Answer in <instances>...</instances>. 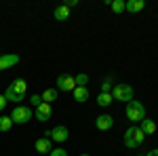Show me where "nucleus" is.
I'll list each match as a JSON object with an SVG mask.
<instances>
[{
	"mask_svg": "<svg viewBox=\"0 0 158 156\" xmlns=\"http://www.w3.org/2000/svg\"><path fill=\"white\" fill-rule=\"evenodd\" d=\"M25 89H27V82H25L23 78H17V80H13L9 86H6V91H4V97H6V101H23L25 97Z\"/></svg>",
	"mask_w": 158,
	"mask_h": 156,
	"instance_id": "1",
	"label": "nucleus"
},
{
	"mask_svg": "<svg viewBox=\"0 0 158 156\" xmlns=\"http://www.w3.org/2000/svg\"><path fill=\"white\" fill-rule=\"evenodd\" d=\"M146 141V135H143V131L139 129V127H131V129H127L124 131V145L127 148H137V145H141Z\"/></svg>",
	"mask_w": 158,
	"mask_h": 156,
	"instance_id": "2",
	"label": "nucleus"
},
{
	"mask_svg": "<svg viewBox=\"0 0 158 156\" xmlns=\"http://www.w3.org/2000/svg\"><path fill=\"white\" fill-rule=\"evenodd\" d=\"M124 114H127V118L133 120V122H141V120L146 118V106L141 101H129Z\"/></svg>",
	"mask_w": 158,
	"mask_h": 156,
	"instance_id": "3",
	"label": "nucleus"
},
{
	"mask_svg": "<svg viewBox=\"0 0 158 156\" xmlns=\"http://www.w3.org/2000/svg\"><path fill=\"white\" fill-rule=\"evenodd\" d=\"M133 89H131V84H124V82H118L114 84V89H112V97L114 99H118V101H133Z\"/></svg>",
	"mask_w": 158,
	"mask_h": 156,
	"instance_id": "4",
	"label": "nucleus"
},
{
	"mask_svg": "<svg viewBox=\"0 0 158 156\" xmlns=\"http://www.w3.org/2000/svg\"><path fill=\"white\" fill-rule=\"evenodd\" d=\"M32 118V108H27V106H15L11 114V120L13 122H17V124H25V122H30Z\"/></svg>",
	"mask_w": 158,
	"mask_h": 156,
	"instance_id": "5",
	"label": "nucleus"
},
{
	"mask_svg": "<svg viewBox=\"0 0 158 156\" xmlns=\"http://www.w3.org/2000/svg\"><path fill=\"white\" fill-rule=\"evenodd\" d=\"M44 135L49 137L51 141H57V144H63V141L68 139V135H70V131H68V127H63V124H59V127H55V129H51V131H47Z\"/></svg>",
	"mask_w": 158,
	"mask_h": 156,
	"instance_id": "6",
	"label": "nucleus"
},
{
	"mask_svg": "<svg viewBox=\"0 0 158 156\" xmlns=\"http://www.w3.org/2000/svg\"><path fill=\"white\" fill-rule=\"evenodd\" d=\"M57 89L59 91H74L76 89V80H74V76H70V74H61V76H57Z\"/></svg>",
	"mask_w": 158,
	"mask_h": 156,
	"instance_id": "7",
	"label": "nucleus"
},
{
	"mask_svg": "<svg viewBox=\"0 0 158 156\" xmlns=\"http://www.w3.org/2000/svg\"><path fill=\"white\" fill-rule=\"evenodd\" d=\"M17 63H19V55H15V53L2 55V57H0V72H2V70H9L13 65H17Z\"/></svg>",
	"mask_w": 158,
	"mask_h": 156,
	"instance_id": "8",
	"label": "nucleus"
},
{
	"mask_svg": "<svg viewBox=\"0 0 158 156\" xmlns=\"http://www.w3.org/2000/svg\"><path fill=\"white\" fill-rule=\"evenodd\" d=\"M95 127H97L99 131H110V129L114 127V118H112L110 114H101V116H97V120H95Z\"/></svg>",
	"mask_w": 158,
	"mask_h": 156,
	"instance_id": "9",
	"label": "nucleus"
},
{
	"mask_svg": "<svg viewBox=\"0 0 158 156\" xmlns=\"http://www.w3.org/2000/svg\"><path fill=\"white\" fill-rule=\"evenodd\" d=\"M51 114H53V108H51V103H40L36 108V118L40 120V122H44V120H49L51 118Z\"/></svg>",
	"mask_w": 158,
	"mask_h": 156,
	"instance_id": "10",
	"label": "nucleus"
},
{
	"mask_svg": "<svg viewBox=\"0 0 158 156\" xmlns=\"http://www.w3.org/2000/svg\"><path fill=\"white\" fill-rule=\"evenodd\" d=\"M143 9H146L143 0H129V2H124V11H129V13H139Z\"/></svg>",
	"mask_w": 158,
	"mask_h": 156,
	"instance_id": "11",
	"label": "nucleus"
},
{
	"mask_svg": "<svg viewBox=\"0 0 158 156\" xmlns=\"http://www.w3.org/2000/svg\"><path fill=\"white\" fill-rule=\"evenodd\" d=\"M51 139L49 137H40V139H36V152H40V154H51Z\"/></svg>",
	"mask_w": 158,
	"mask_h": 156,
	"instance_id": "12",
	"label": "nucleus"
},
{
	"mask_svg": "<svg viewBox=\"0 0 158 156\" xmlns=\"http://www.w3.org/2000/svg\"><path fill=\"white\" fill-rule=\"evenodd\" d=\"M72 93H74V101H78V103H85L86 99H89V91H86V86H76Z\"/></svg>",
	"mask_w": 158,
	"mask_h": 156,
	"instance_id": "13",
	"label": "nucleus"
},
{
	"mask_svg": "<svg viewBox=\"0 0 158 156\" xmlns=\"http://www.w3.org/2000/svg\"><path fill=\"white\" fill-rule=\"evenodd\" d=\"M53 17H55L57 21H65V19L70 17V9H68L65 4H61V6H57V9L53 11Z\"/></svg>",
	"mask_w": 158,
	"mask_h": 156,
	"instance_id": "14",
	"label": "nucleus"
},
{
	"mask_svg": "<svg viewBox=\"0 0 158 156\" xmlns=\"http://www.w3.org/2000/svg\"><path fill=\"white\" fill-rule=\"evenodd\" d=\"M141 131H143V135H152V133L156 131V122L152 118H143L141 120V127H139Z\"/></svg>",
	"mask_w": 158,
	"mask_h": 156,
	"instance_id": "15",
	"label": "nucleus"
},
{
	"mask_svg": "<svg viewBox=\"0 0 158 156\" xmlns=\"http://www.w3.org/2000/svg\"><path fill=\"white\" fill-rule=\"evenodd\" d=\"M112 101H114L112 93H99V95H97V103L101 106V108H108Z\"/></svg>",
	"mask_w": 158,
	"mask_h": 156,
	"instance_id": "16",
	"label": "nucleus"
},
{
	"mask_svg": "<svg viewBox=\"0 0 158 156\" xmlns=\"http://www.w3.org/2000/svg\"><path fill=\"white\" fill-rule=\"evenodd\" d=\"M40 97H42V101H44V103H51V101H55V99H57V91H55V89H47Z\"/></svg>",
	"mask_w": 158,
	"mask_h": 156,
	"instance_id": "17",
	"label": "nucleus"
},
{
	"mask_svg": "<svg viewBox=\"0 0 158 156\" xmlns=\"http://www.w3.org/2000/svg\"><path fill=\"white\" fill-rule=\"evenodd\" d=\"M11 127H13L11 116H0V131L6 133V131H11Z\"/></svg>",
	"mask_w": 158,
	"mask_h": 156,
	"instance_id": "18",
	"label": "nucleus"
},
{
	"mask_svg": "<svg viewBox=\"0 0 158 156\" xmlns=\"http://www.w3.org/2000/svg\"><path fill=\"white\" fill-rule=\"evenodd\" d=\"M110 6H112V11H114V13H118V15H120V13L124 11V0H112V4H110Z\"/></svg>",
	"mask_w": 158,
	"mask_h": 156,
	"instance_id": "19",
	"label": "nucleus"
},
{
	"mask_svg": "<svg viewBox=\"0 0 158 156\" xmlns=\"http://www.w3.org/2000/svg\"><path fill=\"white\" fill-rule=\"evenodd\" d=\"M74 80H76V86H85L89 82V76L86 74H78V76H74Z\"/></svg>",
	"mask_w": 158,
	"mask_h": 156,
	"instance_id": "20",
	"label": "nucleus"
},
{
	"mask_svg": "<svg viewBox=\"0 0 158 156\" xmlns=\"http://www.w3.org/2000/svg\"><path fill=\"white\" fill-rule=\"evenodd\" d=\"M30 103H32L34 108H38V106L42 103V97H40V95H32V97H30Z\"/></svg>",
	"mask_w": 158,
	"mask_h": 156,
	"instance_id": "21",
	"label": "nucleus"
},
{
	"mask_svg": "<svg viewBox=\"0 0 158 156\" xmlns=\"http://www.w3.org/2000/svg\"><path fill=\"white\" fill-rule=\"evenodd\" d=\"M49 156H68V152H65L63 148H55V150H51Z\"/></svg>",
	"mask_w": 158,
	"mask_h": 156,
	"instance_id": "22",
	"label": "nucleus"
},
{
	"mask_svg": "<svg viewBox=\"0 0 158 156\" xmlns=\"http://www.w3.org/2000/svg\"><path fill=\"white\" fill-rule=\"evenodd\" d=\"M110 89H112V80H110V78H108V80H106V82L101 84V93H112V91H110Z\"/></svg>",
	"mask_w": 158,
	"mask_h": 156,
	"instance_id": "23",
	"label": "nucleus"
},
{
	"mask_svg": "<svg viewBox=\"0 0 158 156\" xmlns=\"http://www.w3.org/2000/svg\"><path fill=\"white\" fill-rule=\"evenodd\" d=\"M4 108H6V97H4V95H0V112H2Z\"/></svg>",
	"mask_w": 158,
	"mask_h": 156,
	"instance_id": "24",
	"label": "nucleus"
},
{
	"mask_svg": "<svg viewBox=\"0 0 158 156\" xmlns=\"http://www.w3.org/2000/svg\"><path fill=\"white\" fill-rule=\"evenodd\" d=\"M76 4H78V0H68V2H65L68 9H72V6H76Z\"/></svg>",
	"mask_w": 158,
	"mask_h": 156,
	"instance_id": "25",
	"label": "nucleus"
},
{
	"mask_svg": "<svg viewBox=\"0 0 158 156\" xmlns=\"http://www.w3.org/2000/svg\"><path fill=\"white\" fill-rule=\"evenodd\" d=\"M146 156H158V148H156V150H152V152H148Z\"/></svg>",
	"mask_w": 158,
	"mask_h": 156,
	"instance_id": "26",
	"label": "nucleus"
},
{
	"mask_svg": "<svg viewBox=\"0 0 158 156\" xmlns=\"http://www.w3.org/2000/svg\"><path fill=\"white\" fill-rule=\"evenodd\" d=\"M80 156H89V154H80Z\"/></svg>",
	"mask_w": 158,
	"mask_h": 156,
	"instance_id": "27",
	"label": "nucleus"
},
{
	"mask_svg": "<svg viewBox=\"0 0 158 156\" xmlns=\"http://www.w3.org/2000/svg\"><path fill=\"white\" fill-rule=\"evenodd\" d=\"M139 156H141V154H139Z\"/></svg>",
	"mask_w": 158,
	"mask_h": 156,
	"instance_id": "28",
	"label": "nucleus"
}]
</instances>
